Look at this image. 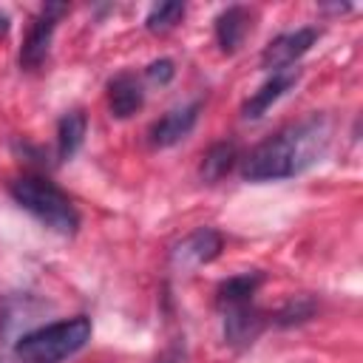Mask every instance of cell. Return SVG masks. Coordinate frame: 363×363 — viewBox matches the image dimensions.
I'll use <instances>...</instances> for the list:
<instances>
[{
  "mask_svg": "<svg viewBox=\"0 0 363 363\" xmlns=\"http://www.w3.org/2000/svg\"><path fill=\"white\" fill-rule=\"evenodd\" d=\"M329 133L326 116H309L298 125H289L250 150L241 164V176L247 182H278L298 176L323 156Z\"/></svg>",
  "mask_w": 363,
  "mask_h": 363,
  "instance_id": "cell-1",
  "label": "cell"
},
{
  "mask_svg": "<svg viewBox=\"0 0 363 363\" xmlns=\"http://www.w3.org/2000/svg\"><path fill=\"white\" fill-rule=\"evenodd\" d=\"M91 340V320L85 315L57 320L23 335L14 343L17 363H62Z\"/></svg>",
  "mask_w": 363,
  "mask_h": 363,
  "instance_id": "cell-2",
  "label": "cell"
},
{
  "mask_svg": "<svg viewBox=\"0 0 363 363\" xmlns=\"http://www.w3.org/2000/svg\"><path fill=\"white\" fill-rule=\"evenodd\" d=\"M11 199L28 210L37 221H43L48 230L60 233V235H74L79 227V216L77 207L71 204V199L51 184L48 179L40 176H23L17 182H11Z\"/></svg>",
  "mask_w": 363,
  "mask_h": 363,
  "instance_id": "cell-3",
  "label": "cell"
},
{
  "mask_svg": "<svg viewBox=\"0 0 363 363\" xmlns=\"http://www.w3.org/2000/svg\"><path fill=\"white\" fill-rule=\"evenodd\" d=\"M65 11H68V6H62V3H48L40 9V14L34 17L28 37L20 48V65L23 68H40L43 65V60L48 57L51 40H54V28Z\"/></svg>",
  "mask_w": 363,
  "mask_h": 363,
  "instance_id": "cell-4",
  "label": "cell"
},
{
  "mask_svg": "<svg viewBox=\"0 0 363 363\" xmlns=\"http://www.w3.org/2000/svg\"><path fill=\"white\" fill-rule=\"evenodd\" d=\"M318 40V28L306 26V28H295V31H286V34H278L264 51H261V65L269 68L272 74L275 71H286L295 60H301Z\"/></svg>",
  "mask_w": 363,
  "mask_h": 363,
  "instance_id": "cell-5",
  "label": "cell"
},
{
  "mask_svg": "<svg viewBox=\"0 0 363 363\" xmlns=\"http://www.w3.org/2000/svg\"><path fill=\"white\" fill-rule=\"evenodd\" d=\"M199 111H201V102H190V105H184V108H176V111L164 113L159 122H153V128H150V142H153L156 147H170V145L182 142V139L193 130V125H196V119H199Z\"/></svg>",
  "mask_w": 363,
  "mask_h": 363,
  "instance_id": "cell-6",
  "label": "cell"
},
{
  "mask_svg": "<svg viewBox=\"0 0 363 363\" xmlns=\"http://www.w3.org/2000/svg\"><path fill=\"white\" fill-rule=\"evenodd\" d=\"M298 82V71H292V68H286V71H275L247 102H244V108H241V116L244 119H258V116H264L292 85Z\"/></svg>",
  "mask_w": 363,
  "mask_h": 363,
  "instance_id": "cell-7",
  "label": "cell"
},
{
  "mask_svg": "<svg viewBox=\"0 0 363 363\" xmlns=\"http://www.w3.org/2000/svg\"><path fill=\"white\" fill-rule=\"evenodd\" d=\"M221 252V235L210 227H201L196 233H190L173 252V261L182 264V267H199V264H207L213 261L216 255Z\"/></svg>",
  "mask_w": 363,
  "mask_h": 363,
  "instance_id": "cell-8",
  "label": "cell"
},
{
  "mask_svg": "<svg viewBox=\"0 0 363 363\" xmlns=\"http://www.w3.org/2000/svg\"><path fill=\"white\" fill-rule=\"evenodd\" d=\"M142 105H145V91H142V85H139V79L133 74H119V77H113L108 82V108H111V116L128 119Z\"/></svg>",
  "mask_w": 363,
  "mask_h": 363,
  "instance_id": "cell-9",
  "label": "cell"
},
{
  "mask_svg": "<svg viewBox=\"0 0 363 363\" xmlns=\"http://www.w3.org/2000/svg\"><path fill=\"white\" fill-rule=\"evenodd\" d=\"M264 320L261 315L250 306V303H235V306H227V318H224V335L233 346H247L258 337Z\"/></svg>",
  "mask_w": 363,
  "mask_h": 363,
  "instance_id": "cell-10",
  "label": "cell"
},
{
  "mask_svg": "<svg viewBox=\"0 0 363 363\" xmlns=\"http://www.w3.org/2000/svg\"><path fill=\"white\" fill-rule=\"evenodd\" d=\"M247 31H250V14L241 6H230L216 17V40H218L224 54L238 51V45L244 43Z\"/></svg>",
  "mask_w": 363,
  "mask_h": 363,
  "instance_id": "cell-11",
  "label": "cell"
},
{
  "mask_svg": "<svg viewBox=\"0 0 363 363\" xmlns=\"http://www.w3.org/2000/svg\"><path fill=\"white\" fill-rule=\"evenodd\" d=\"M85 113L82 111H68L62 119H60V125H57V156L65 162V159H71L77 150H79V145H82V139H85Z\"/></svg>",
  "mask_w": 363,
  "mask_h": 363,
  "instance_id": "cell-12",
  "label": "cell"
},
{
  "mask_svg": "<svg viewBox=\"0 0 363 363\" xmlns=\"http://www.w3.org/2000/svg\"><path fill=\"white\" fill-rule=\"evenodd\" d=\"M261 284V275L258 272H244V275H235L230 281H224L218 286V301L224 306H235V303H250L252 292L258 289Z\"/></svg>",
  "mask_w": 363,
  "mask_h": 363,
  "instance_id": "cell-13",
  "label": "cell"
},
{
  "mask_svg": "<svg viewBox=\"0 0 363 363\" xmlns=\"http://www.w3.org/2000/svg\"><path fill=\"white\" fill-rule=\"evenodd\" d=\"M233 162H235V145H233V142L213 145V147L207 150L204 162H201V176H204L207 182H216V179H221V176L233 167Z\"/></svg>",
  "mask_w": 363,
  "mask_h": 363,
  "instance_id": "cell-14",
  "label": "cell"
},
{
  "mask_svg": "<svg viewBox=\"0 0 363 363\" xmlns=\"http://www.w3.org/2000/svg\"><path fill=\"white\" fill-rule=\"evenodd\" d=\"M182 17H184V3H159V6L150 9L145 26H147L150 31H167V28H173Z\"/></svg>",
  "mask_w": 363,
  "mask_h": 363,
  "instance_id": "cell-15",
  "label": "cell"
},
{
  "mask_svg": "<svg viewBox=\"0 0 363 363\" xmlns=\"http://www.w3.org/2000/svg\"><path fill=\"white\" fill-rule=\"evenodd\" d=\"M173 74H176V68H173V62H170V60H156V62H150V65H147V79H150V82L164 85V82H170V79H173Z\"/></svg>",
  "mask_w": 363,
  "mask_h": 363,
  "instance_id": "cell-16",
  "label": "cell"
},
{
  "mask_svg": "<svg viewBox=\"0 0 363 363\" xmlns=\"http://www.w3.org/2000/svg\"><path fill=\"white\" fill-rule=\"evenodd\" d=\"M312 315V303L306 301V303H289L281 315H278V320L281 323H298V320H303V318H309Z\"/></svg>",
  "mask_w": 363,
  "mask_h": 363,
  "instance_id": "cell-17",
  "label": "cell"
},
{
  "mask_svg": "<svg viewBox=\"0 0 363 363\" xmlns=\"http://www.w3.org/2000/svg\"><path fill=\"white\" fill-rule=\"evenodd\" d=\"M6 31H9V17H6L3 11H0V37H3Z\"/></svg>",
  "mask_w": 363,
  "mask_h": 363,
  "instance_id": "cell-18",
  "label": "cell"
}]
</instances>
